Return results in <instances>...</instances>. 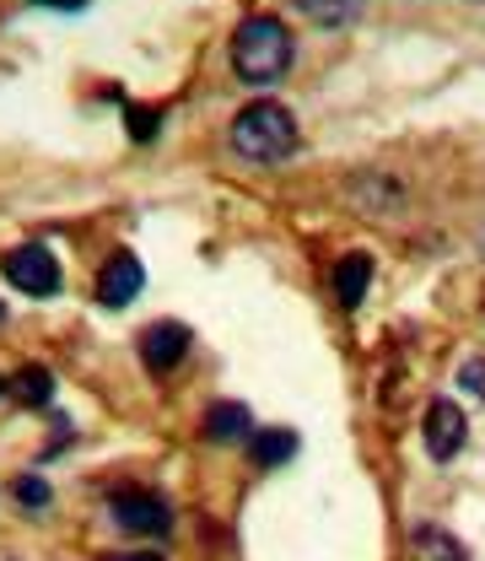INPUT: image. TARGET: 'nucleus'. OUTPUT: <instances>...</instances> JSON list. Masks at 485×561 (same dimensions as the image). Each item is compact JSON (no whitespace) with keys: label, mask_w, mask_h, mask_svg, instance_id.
Wrapping results in <instances>:
<instances>
[{"label":"nucleus","mask_w":485,"mask_h":561,"mask_svg":"<svg viewBox=\"0 0 485 561\" xmlns=\"http://www.w3.org/2000/svg\"><path fill=\"white\" fill-rule=\"evenodd\" d=\"M227 55H232V76H238V81H249V87H276L280 76L291 70V60H297V38H291V27H286L280 16H243V22L232 27Z\"/></svg>","instance_id":"nucleus-1"},{"label":"nucleus","mask_w":485,"mask_h":561,"mask_svg":"<svg viewBox=\"0 0 485 561\" xmlns=\"http://www.w3.org/2000/svg\"><path fill=\"white\" fill-rule=\"evenodd\" d=\"M297 114L276 103V98H254V103H243L238 114H232V125H227V146L243 157V162H286L291 151H297Z\"/></svg>","instance_id":"nucleus-2"},{"label":"nucleus","mask_w":485,"mask_h":561,"mask_svg":"<svg viewBox=\"0 0 485 561\" xmlns=\"http://www.w3.org/2000/svg\"><path fill=\"white\" fill-rule=\"evenodd\" d=\"M0 276L11 280L16 291H27V297H55L66 271H60V260H55V249L44 238H27V243L0 254Z\"/></svg>","instance_id":"nucleus-3"},{"label":"nucleus","mask_w":485,"mask_h":561,"mask_svg":"<svg viewBox=\"0 0 485 561\" xmlns=\"http://www.w3.org/2000/svg\"><path fill=\"white\" fill-rule=\"evenodd\" d=\"M420 437H426V454H431L437 465H448V459H459V454H464V443H470V416L459 411V400L437 394V400L426 405Z\"/></svg>","instance_id":"nucleus-4"},{"label":"nucleus","mask_w":485,"mask_h":561,"mask_svg":"<svg viewBox=\"0 0 485 561\" xmlns=\"http://www.w3.org/2000/svg\"><path fill=\"white\" fill-rule=\"evenodd\" d=\"M146 286V265H140L136 249H114L97 271V302L103 308H130Z\"/></svg>","instance_id":"nucleus-5"},{"label":"nucleus","mask_w":485,"mask_h":561,"mask_svg":"<svg viewBox=\"0 0 485 561\" xmlns=\"http://www.w3.org/2000/svg\"><path fill=\"white\" fill-rule=\"evenodd\" d=\"M108 507H114V524L130 535H168V524H173V507L157 491H119Z\"/></svg>","instance_id":"nucleus-6"},{"label":"nucleus","mask_w":485,"mask_h":561,"mask_svg":"<svg viewBox=\"0 0 485 561\" xmlns=\"http://www.w3.org/2000/svg\"><path fill=\"white\" fill-rule=\"evenodd\" d=\"M195 346V335H189V324H178V319H157L146 335H140V362L151 367V373H173L184 356Z\"/></svg>","instance_id":"nucleus-7"},{"label":"nucleus","mask_w":485,"mask_h":561,"mask_svg":"<svg viewBox=\"0 0 485 561\" xmlns=\"http://www.w3.org/2000/svg\"><path fill=\"white\" fill-rule=\"evenodd\" d=\"M11 400L27 405V411H49V405H55V373H49L44 362L16 367V378H11Z\"/></svg>","instance_id":"nucleus-8"},{"label":"nucleus","mask_w":485,"mask_h":561,"mask_svg":"<svg viewBox=\"0 0 485 561\" xmlns=\"http://www.w3.org/2000/svg\"><path fill=\"white\" fill-rule=\"evenodd\" d=\"M335 297L346 302V308H361V297H367V286H372V254H340L335 260Z\"/></svg>","instance_id":"nucleus-9"},{"label":"nucleus","mask_w":485,"mask_h":561,"mask_svg":"<svg viewBox=\"0 0 485 561\" xmlns=\"http://www.w3.org/2000/svg\"><path fill=\"white\" fill-rule=\"evenodd\" d=\"M411 561H470V551L442 524H420V529H411Z\"/></svg>","instance_id":"nucleus-10"},{"label":"nucleus","mask_w":485,"mask_h":561,"mask_svg":"<svg viewBox=\"0 0 485 561\" xmlns=\"http://www.w3.org/2000/svg\"><path fill=\"white\" fill-rule=\"evenodd\" d=\"M249 432H254V416H249V405H238V400H216L206 411L210 443H243Z\"/></svg>","instance_id":"nucleus-11"},{"label":"nucleus","mask_w":485,"mask_h":561,"mask_svg":"<svg viewBox=\"0 0 485 561\" xmlns=\"http://www.w3.org/2000/svg\"><path fill=\"white\" fill-rule=\"evenodd\" d=\"M249 454H254V465H259V470H276V465H286V459L297 454V432H286V426L249 432Z\"/></svg>","instance_id":"nucleus-12"},{"label":"nucleus","mask_w":485,"mask_h":561,"mask_svg":"<svg viewBox=\"0 0 485 561\" xmlns=\"http://www.w3.org/2000/svg\"><path fill=\"white\" fill-rule=\"evenodd\" d=\"M361 5L367 0H291V11L308 16V22H319V27H350L361 16Z\"/></svg>","instance_id":"nucleus-13"},{"label":"nucleus","mask_w":485,"mask_h":561,"mask_svg":"<svg viewBox=\"0 0 485 561\" xmlns=\"http://www.w3.org/2000/svg\"><path fill=\"white\" fill-rule=\"evenodd\" d=\"M125 130H130L136 146L157 140V130H162V108H157V103H125Z\"/></svg>","instance_id":"nucleus-14"},{"label":"nucleus","mask_w":485,"mask_h":561,"mask_svg":"<svg viewBox=\"0 0 485 561\" xmlns=\"http://www.w3.org/2000/svg\"><path fill=\"white\" fill-rule=\"evenodd\" d=\"M11 496H16L22 513H44V507H49V486H44L38 476H16V481H11Z\"/></svg>","instance_id":"nucleus-15"},{"label":"nucleus","mask_w":485,"mask_h":561,"mask_svg":"<svg viewBox=\"0 0 485 561\" xmlns=\"http://www.w3.org/2000/svg\"><path fill=\"white\" fill-rule=\"evenodd\" d=\"M464 389H470V394H485V362H470V367H464Z\"/></svg>","instance_id":"nucleus-16"},{"label":"nucleus","mask_w":485,"mask_h":561,"mask_svg":"<svg viewBox=\"0 0 485 561\" xmlns=\"http://www.w3.org/2000/svg\"><path fill=\"white\" fill-rule=\"evenodd\" d=\"M27 5H49V11H81L86 0H27Z\"/></svg>","instance_id":"nucleus-17"},{"label":"nucleus","mask_w":485,"mask_h":561,"mask_svg":"<svg viewBox=\"0 0 485 561\" xmlns=\"http://www.w3.org/2000/svg\"><path fill=\"white\" fill-rule=\"evenodd\" d=\"M103 561H162L157 551H119V557H103Z\"/></svg>","instance_id":"nucleus-18"},{"label":"nucleus","mask_w":485,"mask_h":561,"mask_svg":"<svg viewBox=\"0 0 485 561\" xmlns=\"http://www.w3.org/2000/svg\"><path fill=\"white\" fill-rule=\"evenodd\" d=\"M0 394H11V383H5V378H0Z\"/></svg>","instance_id":"nucleus-19"},{"label":"nucleus","mask_w":485,"mask_h":561,"mask_svg":"<svg viewBox=\"0 0 485 561\" xmlns=\"http://www.w3.org/2000/svg\"><path fill=\"white\" fill-rule=\"evenodd\" d=\"M0 324H5V302H0Z\"/></svg>","instance_id":"nucleus-20"}]
</instances>
